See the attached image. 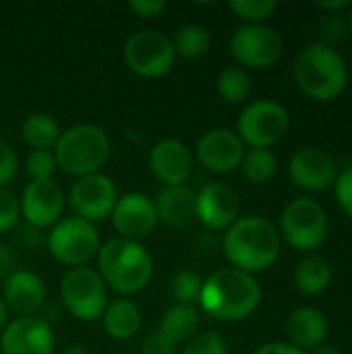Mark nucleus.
Returning <instances> with one entry per match:
<instances>
[{"label":"nucleus","instance_id":"f257e3e1","mask_svg":"<svg viewBox=\"0 0 352 354\" xmlns=\"http://www.w3.org/2000/svg\"><path fill=\"white\" fill-rule=\"evenodd\" d=\"M222 249L234 270L253 276L270 270L278 261L282 239L270 220L261 216H245L226 230Z\"/></svg>","mask_w":352,"mask_h":354},{"label":"nucleus","instance_id":"f03ea898","mask_svg":"<svg viewBox=\"0 0 352 354\" xmlns=\"http://www.w3.org/2000/svg\"><path fill=\"white\" fill-rule=\"evenodd\" d=\"M261 301L259 282L241 270L224 268L214 272L201 284L199 303L205 315L218 322L247 319Z\"/></svg>","mask_w":352,"mask_h":354},{"label":"nucleus","instance_id":"7ed1b4c3","mask_svg":"<svg viewBox=\"0 0 352 354\" xmlns=\"http://www.w3.org/2000/svg\"><path fill=\"white\" fill-rule=\"evenodd\" d=\"M98 274L114 292L129 297L149 284L154 261L141 243L116 236L100 247Z\"/></svg>","mask_w":352,"mask_h":354},{"label":"nucleus","instance_id":"20e7f679","mask_svg":"<svg viewBox=\"0 0 352 354\" xmlns=\"http://www.w3.org/2000/svg\"><path fill=\"white\" fill-rule=\"evenodd\" d=\"M295 81L311 100L332 102L346 89L349 68L336 48L311 44L295 60Z\"/></svg>","mask_w":352,"mask_h":354},{"label":"nucleus","instance_id":"39448f33","mask_svg":"<svg viewBox=\"0 0 352 354\" xmlns=\"http://www.w3.org/2000/svg\"><path fill=\"white\" fill-rule=\"evenodd\" d=\"M54 158L64 174L77 178L98 174L110 158V139L98 124H75L60 133Z\"/></svg>","mask_w":352,"mask_h":354},{"label":"nucleus","instance_id":"423d86ee","mask_svg":"<svg viewBox=\"0 0 352 354\" xmlns=\"http://www.w3.org/2000/svg\"><path fill=\"white\" fill-rule=\"evenodd\" d=\"M328 228L326 209L309 197L290 201L280 218V234L293 249L303 253L319 249L328 239Z\"/></svg>","mask_w":352,"mask_h":354},{"label":"nucleus","instance_id":"0eeeda50","mask_svg":"<svg viewBox=\"0 0 352 354\" xmlns=\"http://www.w3.org/2000/svg\"><path fill=\"white\" fill-rule=\"evenodd\" d=\"M60 299L64 309L79 322H95L108 307L106 284L100 274L87 266L71 268L62 276Z\"/></svg>","mask_w":352,"mask_h":354},{"label":"nucleus","instance_id":"6e6552de","mask_svg":"<svg viewBox=\"0 0 352 354\" xmlns=\"http://www.w3.org/2000/svg\"><path fill=\"white\" fill-rule=\"evenodd\" d=\"M48 251L56 261L64 266L83 268L100 251L98 228L77 216L64 218L56 222L48 234Z\"/></svg>","mask_w":352,"mask_h":354},{"label":"nucleus","instance_id":"1a4fd4ad","mask_svg":"<svg viewBox=\"0 0 352 354\" xmlns=\"http://www.w3.org/2000/svg\"><path fill=\"white\" fill-rule=\"evenodd\" d=\"M288 127L290 116L282 104L274 100H257L243 110L237 135L251 149H270L284 139Z\"/></svg>","mask_w":352,"mask_h":354},{"label":"nucleus","instance_id":"9d476101","mask_svg":"<svg viewBox=\"0 0 352 354\" xmlns=\"http://www.w3.org/2000/svg\"><path fill=\"white\" fill-rule=\"evenodd\" d=\"M176 52L172 39L154 29H143L133 33L124 44L127 66L145 79H160L168 75L174 66Z\"/></svg>","mask_w":352,"mask_h":354},{"label":"nucleus","instance_id":"9b49d317","mask_svg":"<svg viewBox=\"0 0 352 354\" xmlns=\"http://www.w3.org/2000/svg\"><path fill=\"white\" fill-rule=\"evenodd\" d=\"M284 44L276 29L268 25H245L230 37V54L243 66L270 68L282 56Z\"/></svg>","mask_w":352,"mask_h":354},{"label":"nucleus","instance_id":"f8f14e48","mask_svg":"<svg viewBox=\"0 0 352 354\" xmlns=\"http://www.w3.org/2000/svg\"><path fill=\"white\" fill-rule=\"evenodd\" d=\"M116 201V187L112 178L102 172L77 178L68 191V203L75 216L91 224L110 218Z\"/></svg>","mask_w":352,"mask_h":354},{"label":"nucleus","instance_id":"ddd939ff","mask_svg":"<svg viewBox=\"0 0 352 354\" xmlns=\"http://www.w3.org/2000/svg\"><path fill=\"white\" fill-rule=\"evenodd\" d=\"M195 158L205 170L228 174L241 168L245 158V143L230 129H212L197 141Z\"/></svg>","mask_w":352,"mask_h":354},{"label":"nucleus","instance_id":"4468645a","mask_svg":"<svg viewBox=\"0 0 352 354\" xmlns=\"http://www.w3.org/2000/svg\"><path fill=\"white\" fill-rule=\"evenodd\" d=\"M288 174L299 189L322 193L334 187L338 178V166L328 151L317 147H303L293 153L288 162Z\"/></svg>","mask_w":352,"mask_h":354},{"label":"nucleus","instance_id":"2eb2a0df","mask_svg":"<svg viewBox=\"0 0 352 354\" xmlns=\"http://www.w3.org/2000/svg\"><path fill=\"white\" fill-rule=\"evenodd\" d=\"M54 344V332L41 317H17L2 330L0 354H52Z\"/></svg>","mask_w":352,"mask_h":354},{"label":"nucleus","instance_id":"dca6fc26","mask_svg":"<svg viewBox=\"0 0 352 354\" xmlns=\"http://www.w3.org/2000/svg\"><path fill=\"white\" fill-rule=\"evenodd\" d=\"M21 216L33 228H48L60 222L64 212V191L56 180H31L21 197Z\"/></svg>","mask_w":352,"mask_h":354},{"label":"nucleus","instance_id":"f3484780","mask_svg":"<svg viewBox=\"0 0 352 354\" xmlns=\"http://www.w3.org/2000/svg\"><path fill=\"white\" fill-rule=\"evenodd\" d=\"M110 218H112V224L118 230L120 239H129V241H137V243L141 239L149 236L158 224L156 205L143 193L122 195L116 201Z\"/></svg>","mask_w":352,"mask_h":354},{"label":"nucleus","instance_id":"a211bd4d","mask_svg":"<svg viewBox=\"0 0 352 354\" xmlns=\"http://www.w3.org/2000/svg\"><path fill=\"white\" fill-rule=\"evenodd\" d=\"M239 195L226 183H207L197 193L195 218L210 230H228L239 220Z\"/></svg>","mask_w":352,"mask_h":354},{"label":"nucleus","instance_id":"6ab92c4d","mask_svg":"<svg viewBox=\"0 0 352 354\" xmlns=\"http://www.w3.org/2000/svg\"><path fill=\"white\" fill-rule=\"evenodd\" d=\"M149 170L164 187L187 185L193 172V153L178 139H164L149 151Z\"/></svg>","mask_w":352,"mask_h":354},{"label":"nucleus","instance_id":"aec40b11","mask_svg":"<svg viewBox=\"0 0 352 354\" xmlns=\"http://www.w3.org/2000/svg\"><path fill=\"white\" fill-rule=\"evenodd\" d=\"M2 303L6 309L17 313L19 317H33L46 305V284L44 280L27 270H15L2 288Z\"/></svg>","mask_w":352,"mask_h":354},{"label":"nucleus","instance_id":"412c9836","mask_svg":"<svg viewBox=\"0 0 352 354\" xmlns=\"http://www.w3.org/2000/svg\"><path fill=\"white\" fill-rule=\"evenodd\" d=\"M158 222L168 228H185L195 220L197 212V191L187 185L164 187L154 201Z\"/></svg>","mask_w":352,"mask_h":354},{"label":"nucleus","instance_id":"4be33fe9","mask_svg":"<svg viewBox=\"0 0 352 354\" xmlns=\"http://www.w3.org/2000/svg\"><path fill=\"white\" fill-rule=\"evenodd\" d=\"M286 332H288L290 344L307 353L326 342L328 319L315 307H301L290 315Z\"/></svg>","mask_w":352,"mask_h":354},{"label":"nucleus","instance_id":"5701e85b","mask_svg":"<svg viewBox=\"0 0 352 354\" xmlns=\"http://www.w3.org/2000/svg\"><path fill=\"white\" fill-rule=\"evenodd\" d=\"M201 326V313L195 305H170L162 317H160V330L166 338H170L174 344L189 342L193 336L199 334Z\"/></svg>","mask_w":352,"mask_h":354},{"label":"nucleus","instance_id":"b1692460","mask_svg":"<svg viewBox=\"0 0 352 354\" xmlns=\"http://www.w3.org/2000/svg\"><path fill=\"white\" fill-rule=\"evenodd\" d=\"M104 330L114 340H131L141 330V313L129 299H116L108 303L102 315Z\"/></svg>","mask_w":352,"mask_h":354},{"label":"nucleus","instance_id":"393cba45","mask_svg":"<svg viewBox=\"0 0 352 354\" xmlns=\"http://www.w3.org/2000/svg\"><path fill=\"white\" fill-rule=\"evenodd\" d=\"M332 282V266L322 255L305 257L295 270V286L303 295H319Z\"/></svg>","mask_w":352,"mask_h":354},{"label":"nucleus","instance_id":"a878e982","mask_svg":"<svg viewBox=\"0 0 352 354\" xmlns=\"http://www.w3.org/2000/svg\"><path fill=\"white\" fill-rule=\"evenodd\" d=\"M60 127L58 122L48 114H31L25 118L21 127L23 141L31 147V151H50L56 147L60 139Z\"/></svg>","mask_w":352,"mask_h":354},{"label":"nucleus","instance_id":"bb28decb","mask_svg":"<svg viewBox=\"0 0 352 354\" xmlns=\"http://www.w3.org/2000/svg\"><path fill=\"white\" fill-rule=\"evenodd\" d=\"M243 174L253 185H268L278 172V158L272 149H249L241 162Z\"/></svg>","mask_w":352,"mask_h":354},{"label":"nucleus","instance_id":"cd10ccee","mask_svg":"<svg viewBox=\"0 0 352 354\" xmlns=\"http://www.w3.org/2000/svg\"><path fill=\"white\" fill-rule=\"evenodd\" d=\"M212 37L210 31L201 25H185L176 31L172 46L176 56L187 58V60H197L210 50Z\"/></svg>","mask_w":352,"mask_h":354},{"label":"nucleus","instance_id":"c85d7f7f","mask_svg":"<svg viewBox=\"0 0 352 354\" xmlns=\"http://www.w3.org/2000/svg\"><path fill=\"white\" fill-rule=\"evenodd\" d=\"M216 87H218V93H220V97L224 102L241 104V102H245L251 95L253 81H251V77L247 75L245 68H241V66H226L218 75Z\"/></svg>","mask_w":352,"mask_h":354},{"label":"nucleus","instance_id":"c756f323","mask_svg":"<svg viewBox=\"0 0 352 354\" xmlns=\"http://www.w3.org/2000/svg\"><path fill=\"white\" fill-rule=\"evenodd\" d=\"M201 284H203V280L195 272L180 270L170 282V295H172L174 303H178V305H193L195 301H199Z\"/></svg>","mask_w":352,"mask_h":354},{"label":"nucleus","instance_id":"7c9ffc66","mask_svg":"<svg viewBox=\"0 0 352 354\" xmlns=\"http://www.w3.org/2000/svg\"><path fill=\"white\" fill-rule=\"evenodd\" d=\"M230 8L241 19L249 21V25H261V21L272 17V12L278 8V2L276 0H232Z\"/></svg>","mask_w":352,"mask_h":354},{"label":"nucleus","instance_id":"2f4dec72","mask_svg":"<svg viewBox=\"0 0 352 354\" xmlns=\"http://www.w3.org/2000/svg\"><path fill=\"white\" fill-rule=\"evenodd\" d=\"M183 354H230L226 340L216 332H199L193 336Z\"/></svg>","mask_w":352,"mask_h":354},{"label":"nucleus","instance_id":"473e14b6","mask_svg":"<svg viewBox=\"0 0 352 354\" xmlns=\"http://www.w3.org/2000/svg\"><path fill=\"white\" fill-rule=\"evenodd\" d=\"M25 168H27V174L31 176V180H50L54 170L58 168L54 151H31L27 156Z\"/></svg>","mask_w":352,"mask_h":354},{"label":"nucleus","instance_id":"72a5a7b5","mask_svg":"<svg viewBox=\"0 0 352 354\" xmlns=\"http://www.w3.org/2000/svg\"><path fill=\"white\" fill-rule=\"evenodd\" d=\"M21 205L15 195L6 189H0V234L12 230L19 224Z\"/></svg>","mask_w":352,"mask_h":354},{"label":"nucleus","instance_id":"f704fd0d","mask_svg":"<svg viewBox=\"0 0 352 354\" xmlns=\"http://www.w3.org/2000/svg\"><path fill=\"white\" fill-rule=\"evenodd\" d=\"M17 170H19V160L15 149L8 143L0 141V189H4L8 183L15 180Z\"/></svg>","mask_w":352,"mask_h":354},{"label":"nucleus","instance_id":"c9c22d12","mask_svg":"<svg viewBox=\"0 0 352 354\" xmlns=\"http://www.w3.org/2000/svg\"><path fill=\"white\" fill-rule=\"evenodd\" d=\"M334 189H336L338 205L342 207V212L349 218H352V168H346L342 174H338V178L334 183Z\"/></svg>","mask_w":352,"mask_h":354},{"label":"nucleus","instance_id":"e433bc0d","mask_svg":"<svg viewBox=\"0 0 352 354\" xmlns=\"http://www.w3.org/2000/svg\"><path fill=\"white\" fill-rule=\"evenodd\" d=\"M141 354H176V344L162 332H154L143 340Z\"/></svg>","mask_w":352,"mask_h":354},{"label":"nucleus","instance_id":"4c0bfd02","mask_svg":"<svg viewBox=\"0 0 352 354\" xmlns=\"http://www.w3.org/2000/svg\"><path fill=\"white\" fill-rule=\"evenodd\" d=\"M166 6H168V4H166L164 0H133V2H129V8H131L137 17H141V19H154V17H158Z\"/></svg>","mask_w":352,"mask_h":354},{"label":"nucleus","instance_id":"58836bf2","mask_svg":"<svg viewBox=\"0 0 352 354\" xmlns=\"http://www.w3.org/2000/svg\"><path fill=\"white\" fill-rule=\"evenodd\" d=\"M255 354H309L297 346H293L290 342H270V344H263L259 346Z\"/></svg>","mask_w":352,"mask_h":354},{"label":"nucleus","instance_id":"ea45409f","mask_svg":"<svg viewBox=\"0 0 352 354\" xmlns=\"http://www.w3.org/2000/svg\"><path fill=\"white\" fill-rule=\"evenodd\" d=\"M15 266H17L15 253L6 245H0V282L15 272Z\"/></svg>","mask_w":352,"mask_h":354},{"label":"nucleus","instance_id":"a19ab883","mask_svg":"<svg viewBox=\"0 0 352 354\" xmlns=\"http://www.w3.org/2000/svg\"><path fill=\"white\" fill-rule=\"evenodd\" d=\"M322 8H326V10H342V8H346V6H351V2L349 0H334V2H317Z\"/></svg>","mask_w":352,"mask_h":354},{"label":"nucleus","instance_id":"79ce46f5","mask_svg":"<svg viewBox=\"0 0 352 354\" xmlns=\"http://www.w3.org/2000/svg\"><path fill=\"white\" fill-rule=\"evenodd\" d=\"M6 324H8V309L4 307V303L0 299V332L6 328Z\"/></svg>","mask_w":352,"mask_h":354},{"label":"nucleus","instance_id":"37998d69","mask_svg":"<svg viewBox=\"0 0 352 354\" xmlns=\"http://www.w3.org/2000/svg\"><path fill=\"white\" fill-rule=\"evenodd\" d=\"M311 354H340V353H338V348H334V346L322 344V346L313 348V351H311Z\"/></svg>","mask_w":352,"mask_h":354},{"label":"nucleus","instance_id":"c03bdc74","mask_svg":"<svg viewBox=\"0 0 352 354\" xmlns=\"http://www.w3.org/2000/svg\"><path fill=\"white\" fill-rule=\"evenodd\" d=\"M64 354H89L87 353V348L85 346H81V344H73V346H68Z\"/></svg>","mask_w":352,"mask_h":354},{"label":"nucleus","instance_id":"a18cd8bd","mask_svg":"<svg viewBox=\"0 0 352 354\" xmlns=\"http://www.w3.org/2000/svg\"><path fill=\"white\" fill-rule=\"evenodd\" d=\"M349 25H351V31H352V4H351V15H349Z\"/></svg>","mask_w":352,"mask_h":354}]
</instances>
